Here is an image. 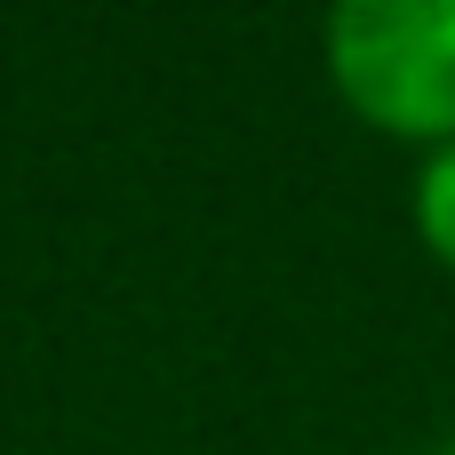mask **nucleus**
Here are the masks:
<instances>
[{"label":"nucleus","instance_id":"obj_1","mask_svg":"<svg viewBox=\"0 0 455 455\" xmlns=\"http://www.w3.org/2000/svg\"><path fill=\"white\" fill-rule=\"evenodd\" d=\"M336 104L416 152L455 144V0H344L320 24Z\"/></svg>","mask_w":455,"mask_h":455},{"label":"nucleus","instance_id":"obj_2","mask_svg":"<svg viewBox=\"0 0 455 455\" xmlns=\"http://www.w3.org/2000/svg\"><path fill=\"white\" fill-rule=\"evenodd\" d=\"M408 216H416V240H424V256L455 272V144L440 152H424V168H416V192H408Z\"/></svg>","mask_w":455,"mask_h":455},{"label":"nucleus","instance_id":"obj_3","mask_svg":"<svg viewBox=\"0 0 455 455\" xmlns=\"http://www.w3.org/2000/svg\"><path fill=\"white\" fill-rule=\"evenodd\" d=\"M440 455H455V432H448V440H440Z\"/></svg>","mask_w":455,"mask_h":455}]
</instances>
